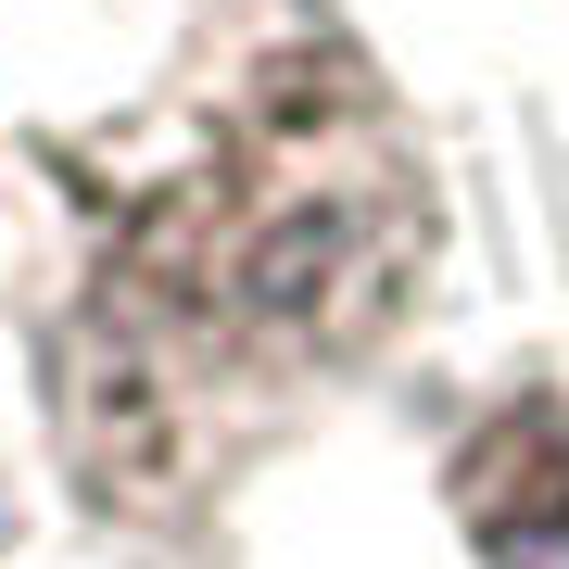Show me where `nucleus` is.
<instances>
[{
  "mask_svg": "<svg viewBox=\"0 0 569 569\" xmlns=\"http://www.w3.org/2000/svg\"><path fill=\"white\" fill-rule=\"evenodd\" d=\"M443 203L342 39H279L127 190L77 305V430L114 481L228 468L418 305Z\"/></svg>",
  "mask_w": 569,
  "mask_h": 569,
  "instance_id": "obj_1",
  "label": "nucleus"
},
{
  "mask_svg": "<svg viewBox=\"0 0 569 569\" xmlns=\"http://www.w3.org/2000/svg\"><path fill=\"white\" fill-rule=\"evenodd\" d=\"M456 519L481 569H569V392H519L468 430Z\"/></svg>",
  "mask_w": 569,
  "mask_h": 569,
  "instance_id": "obj_2",
  "label": "nucleus"
}]
</instances>
